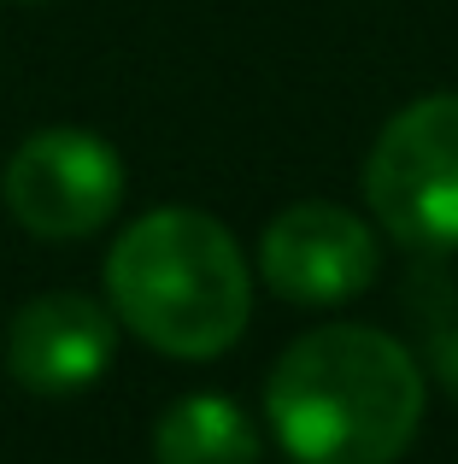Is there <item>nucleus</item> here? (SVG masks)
<instances>
[{"label": "nucleus", "mask_w": 458, "mask_h": 464, "mask_svg": "<svg viewBox=\"0 0 458 464\" xmlns=\"http://www.w3.org/2000/svg\"><path fill=\"white\" fill-rule=\"evenodd\" d=\"M159 464H259V430L253 418L224 394H188L165 406L153 430Z\"/></svg>", "instance_id": "7"}, {"label": "nucleus", "mask_w": 458, "mask_h": 464, "mask_svg": "<svg viewBox=\"0 0 458 464\" xmlns=\"http://www.w3.org/2000/svg\"><path fill=\"white\" fill-rule=\"evenodd\" d=\"M118 359V324L89 295H35L6 329V371L30 394H77Z\"/></svg>", "instance_id": "6"}, {"label": "nucleus", "mask_w": 458, "mask_h": 464, "mask_svg": "<svg viewBox=\"0 0 458 464\" xmlns=\"http://www.w3.org/2000/svg\"><path fill=\"white\" fill-rule=\"evenodd\" d=\"M264 411L300 464H394L424 423V371L370 324H323L276 359Z\"/></svg>", "instance_id": "1"}, {"label": "nucleus", "mask_w": 458, "mask_h": 464, "mask_svg": "<svg viewBox=\"0 0 458 464\" xmlns=\"http://www.w3.org/2000/svg\"><path fill=\"white\" fill-rule=\"evenodd\" d=\"M259 271L294 306H341L377 283V236L347 206L300 200L271 218L259 241Z\"/></svg>", "instance_id": "5"}, {"label": "nucleus", "mask_w": 458, "mask_h": 464, "mask_svg": "<svg viewBox=\"0 0 458 464\" xmlns=\"http://www.w3.org/2000/svg\"><path fill=\"white\" fill-rule=\"evenodd\" d=\"M106 288L118 317L171 359H218L253 312L235 236L195 206L136 218L106 259Z\"/></svg>", "instance_id": "2"}, {"label": "nucleus", "mask_w": 458, "mask_h": 464, "mask_svg": "<svg viewBox=\"0 0 458 464\" xmlns=\"http://www.w3.org/2000/svg\"><path fill=\"white\" fill-rule=\"evenodd\" d=\"M365 200L406 247H458V94L388 118L365 159Z\"/></svg>", "instance_id": "3"}, {"label": "nucleus", "mask_w": 458, "mask_h": 464, "mask_svg": "<svg viewBox=\"0 0 458 464\" xmlns=\"http://www.w3.org/2000/svg\"><path fill=\"white\" fill-rule=\"evenodd\" d=\"M6 212L42 241H77L94 236L124 200V165L89 130H35L18 153L6 159Z\"/></svg>", "instance_id": "4"}]
</instances>
